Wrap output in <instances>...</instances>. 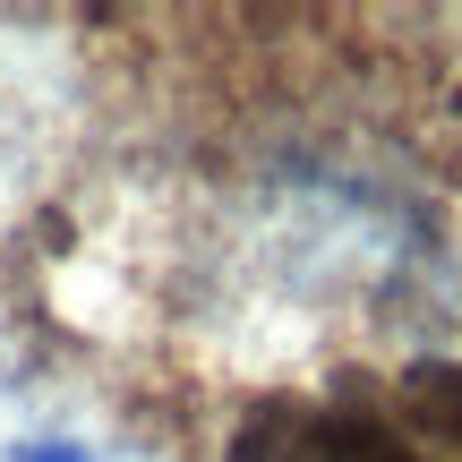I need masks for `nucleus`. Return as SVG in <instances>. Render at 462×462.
<instances>
[{
  "mask_svg": "<svg viewBox=\"0 0 462 462\" xmlns=\"http://www.w3.org/2000/svg\"><path fill=\"white\" fill-rule=\"evenodd\" d=\"M394 402H402V429L411 437H429V446H446L462 462V360L411 368V377L394 385Z\"/></svg>",
  "mask_w": 462,
  "mask_h": 462,
  "instance_id": "obj_1",
  "label": "nucleus"
}]
</instances>
